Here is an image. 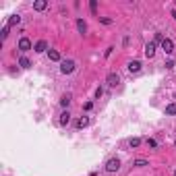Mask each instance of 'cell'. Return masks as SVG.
Segmentation results:
<instances>
[{
	"label": "cell",
	"instance_id": "6da1fadb",
	"mask_svg": "<svg viewBox=\"0 0 176 176\" xmlns=\"http://www.w3.org/2000/svg\"><path fill=\"white\" fill-rule=\"evenodd\" d=\"M75 69H77L75 60H62L60 62V73H62V75H70Z\"/></svg>",
	"mask_w": 176,
	"mask_h": 176
},
{
	"label": "cell",
	"instance_id": "7a4b0ae2",
	"mask_svg": "<svg viewBox=\"0 0 176 176\" xmlns=\"http://www.w3.org/2000/svg\"><path fill=\"white\" fill-rule=\"evenodd\" d=\"M106 170L108 172H118L120 170V160H118V157H110V160L106 162Z\"/></svg>",
	"mask_w": 176,
	"mask_h": 176
},
{
	"label": "cell",
	"instance_id": "3957f363",
	"mask_svg": "<svg viewBox=\"0 0 176 176\" xmlns=\"http://www.w3.org/2000/svg\"><path fill=\"white\" fill-rule=\"evenodd\" d=\"M19 50H21V52H29V50H33V44H31L29 37H21V40H19Z\"/></svg>",
	"mask_w": 176,
	"mask_h": 176
},
{
	"label": "cell",
	"instance_id": "277c9868",
	"mask_svg": "<svg viewBox=\"0 0 176 176\" xmlns=\"http://www.w3.org/2000/svg\"><path fill=\"white\" fill-rule=\"evenodd\" d=\"M162 50L166 52V54H172V52H174V41H172L170 37H164V41H162Z\"/></svg>",
	"mask_w": 176,
	"mask_h": 176
},
{
	"label": "cell",
	"instance_id": "5b68a950",
	"mask_svg": "<svg viewBox=\"0 0 176 176\" xmlns=\"http://www.w3.org/2000/svg\"><path fill=\"white\" fill-rule=\"evenodd\" d=\"M106 83L110 87H116L118 83H120V77H118V73H110V75L106 77Z\"/></svg>",
	"mask_w": 176,
	"mask_h": 176
},
{
	"label": "cell",
	"instance_id": "8992f818",
	"mask_svg": "<svg viewBox=\"0 0 176 176\" xmlns=\"http://www.w3.org/2000/svg\"><path fill=\"white\" fill-rule=\"evenodd\" d=\"M145 56L147 58H153V56H156V41H149V44L145 46Z\"/></svg>",
	"mask_w": 176,
	"mask_h": 176
},
{
	"label": "cell",
	"instance_id": "52a82bcc",
	"mask_svg": "<svg viewBox=\"0 0 176 176\" xmlns=\"http://www.w3.org/2000/svg\"><path fill=\"white\" fill-rule=\"evenodd\" d=\"M33 50L37 52V54H41V52H46V50H48V41H46V40H40V41H37V44L33 46Z\"/></svg>",
	"mask_w": 176,
	"mask_h": 176
},
{
	"label": "cell",
	"instance_id": "ba28073f",
	"mask_svg": "<svg viewBox=\"0 0 176 176\" xmlns=\"http://www.w3.org/2000/svg\"><path fill=\"white\" fill-rule=\"evenodd\" d=\"M46 6H48V2H46V0H35V2H33V10H37V13L46 10Z\"/></svg>",
	"mask_w": 176,
	"mask_h": 176
},
{
	"label": "cell",
	"instance_id": "9c48e42d",
	"mask_svg": "<svg viewBox=\"0 0 176 176\" xmlns=\"http://www.w3.org/2000/svg\"><path fill=\"white\" fill-rule=\"evenodd\" d=\"M126 69L131 70V73H139V70H141V62H139V60H131Z\"/></svg>",
	"mask_w": 176,
	"mask_h": 176
},
{
	"label": "cell",
	"instance_id": "30bf717a",
	"mask_svg": "<svg viewBox=\"0 0 176 176\" xmlns=\"http://www.w3.org/2000/svg\"><path fill=\"white\" fill-rule=\"evenodd\" d=\"M77 29H79L81 35H85V33H87V23H85L83 19H77Z\"/></svg>",
	"mask_w": 176,
	"mask_h": 176
},
{
	"label": "cell",
	"instance_id": "8fae6325",
	"mask_svg": "<svg viewBox=\"0 0 176 176\" xmlns=\"http://www.w3.org/2000/svg\"><path fill=\"white\" fill-rule=\"evenodd\" d=\"M48 56H50V60H54V62H62L60 52H58V50H48Z\"/></svg>",
	"mask_w": 176,
	"mask_h": 176
},
{
	"label": "cell",
	"instance_id": "7c38bea8",
	"mask_svg": "<svg viewBox=\"0 0 176 176\" xmlns=\"http://www.w3.org/2000/svg\"><path fill=\"white\" fill-rule=\"evenodd\" d=\"M19 64H21V69H29V66H31V60L27 58V56H21V58H19Z\"/></svg>",
	"mask_w": 176,
	"mask_h": 176
},
{
	"label": "cell",
	"instance_id": "4fadbf2b",
	"mask_svg": "<svg viewBox=\"0 0 176 176\" xmlns=\"http://www.w3.org/2000/svg\"><path fill=\"white\" fill-rule=\"evenodd\" d=\"M166 116H176V104H168L166 106Z\"/></svg>",
	"mask_w": 176,
	"mask_h": 176
},
{
	"label": "cell",
	"instance_id": "5bb4252c",
	"mask_svg": "<svg viewBox=\"0 0 176 176\" xmlns=\"http://www.w3.org/2000/svg\"><path fill=\"white\" fill-rule=\"evenodd\" d=\"M69 122H70V114H69V110H66V112L60 114V124H69Z\"/></svg>",
	"mask_w": 176,
	"mask_h": 176
},
{
	"label": "cell",
	"instance_id": "9a60e30c",
	"mask_svg": "<svg viewBox=\"0 0 176 176\" xmlns=\"http://www.w3.org/2000/svg\"><path fill=\"white\" fill-rule=\"evenodd\" d=\"M133 166H137V168H145V166H149V162H147V160H141V157H139V160L133 162Z\"/></svg>",
	"mask_w": 176,
	"mask_h": 176
},
{
	"label": "cell",
	"instance_id": "2e32d148",
	"mask_svg": "<svg viewBox=\"0 0 176 176\" xmlns=\"http://www.w3.org/2000/svg\"><path fill=\"white\" fill-rule=\"evenodd\" d=\"M21 23V17L19 15H10V19H8V27L10 25H19Z\"/></svg>",
	"mask_w": 176,
	"mask_h": 176
},
{
	"label": "cell",
	"instance_id": "e0dca14e",
	"mask_svg": "<svg viewBox=\"0 0 176 176\" xmlns=\"http://www.w3.org/2000/svg\"><path fill=\"white\" fill-rule=\"evenodd\" d=\"M87 124H89V118H85V116H83V118H79V122H77V129H85Z\"/></svg>",
	"mask_w": 176,
	"mask_h": 176
},
{
	"label": "cell",
	"instance_id": "ac0fdd59",
	"mask_svg": "<svg viewBox=\"0 0 176 176\" xmlns=\"http://www.w3.org/2000/svg\"><path fill=\"white\" fill-rule=\"evenodd\" d=\"M69 104H70V96H62L60 97V106H64V108H66Z\"/></svg>",
	"mask_w": 176,
	"mask_h": 176
},
{
	"label": "cell",
	"instance_id": "d6986e66",
	"mask_svg": "<svg viewBox=\"0 0 176 176\" xmlns=\"http://www.w3.org/2000/svg\"><path fill=\"white\" fill-rule=\"evenodd\" d=\"M6 37H8V25H6V27H2V33H0V40H2V41H4Z\"/></svg>",
	"mask_w": 176,
	"mask_h": 176
},
{
	"label": "cell",
	"instance_id": "ffe728a7",
	"mask_svg": "<svg viewBox=\"0 0 176 176\" xmlns=\"http://www.w3.org/2000/svg\"><path fill=\"white\" fill-rule=\"evenodd\" d=\"M129 145H131V147H139L141 145V139H137V137H135V139L129 141Z\"/></svg>",
	"mask_w": 176,
	"mask_h": 176
},
{
	"label": "cell",
	"instance_id": "44dd1931",
	"mask_svg": "<svg viewBox=\"0 0 176 176\" xmlns=\"http://www.w3.org/2000/svg\"><path fill=\"white\" fill-rule=\"evenodd\" d=\"M89 8H91V13H93V15L97 13V2H96V0H91V2H89Z\"/></svg>",
	"mask_w": 176,
	"mask_h": 176
},
{
	"label": "cell",
	"instance_id": "7402d4cb",
	"mask_svg": "<svg viewBox=\"0 0 176 176\" xmlns=\"http://www.w3.org/2000/svg\"><path fill=\"white\" fill-rule=\"evenodd\" d=\"M100 21L104 23V25H112V19H110V17H100Z\"/></svg>",
	"mask_w": 176,
	"mask_h": 176
},
{
	"label": "cell",
	"instance_id": "603a6c76",
	"mask_svg": "<svg viewBox=\"0 0 176 176\" xmlns=\"http://www.w3.org/2000/svg\"><path fill=\"white\" fill-rule=\"evenodd\" d=\"M147 145L149 147H157V141L156 139H147Z\"/></svg>",
	"mask_w": 176,
	"mask_h": 176
},
{
	"label": "cell",
	"instance_id": "cb8c5ba5",
	"mask_svg": "<svg viewBox=\"0 0 176 176\" xmlns=\"http://www.w3.org/2000/svg\"><path fill=\"white\" fill-rule=\"evenodd\" d=\"M102 93H104V91H102V87H97V89H96V97H102Z\"/></svg>",
	"mask_w": 176,
	"mask_h": 176
},
{
	"label": "cell",
	"instance_id": "d4e9b609",
	"mask_svg": "<svg viewBox=\"0 0 176 176\" xmlns=\"http://www.w3.org/2000/svg\"><path fill=\"white\" fill-rule=\"evenodd\" d=\"M174 176H176V170H174Z\"/></svg>",
	"mask_w": 176,
	"mask_h": 176
},
{
	"label": "cell",
	"instance_id": "484cf974",
	"mask_svg": "<svg viewBox=\"0 0 176 176\" xmlns=\"http://www.w3.org/2000/svg\"><path fill=\"white\" fill-rule=\"evenodd\" d=\"M174 145H176V141H174Z\"/></svg>",
	"mask_w": 176,
	"mask_h": 176
},
{
	"label": "cell",
	"instance_id": "4316f807",
	"mask_svg": "<svg viewBox=\"0 0 176 176\" xmlns=\"http://www.w3.org/2000/svg\"><path fill=\"white\" fill-rule=\"evenodd\" d=\"M174 97H176V93H174Z\"/></svg>",
	"mask_w": 176,
	"mask_h": 176
}]
</instances>
